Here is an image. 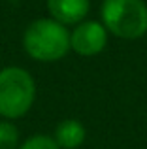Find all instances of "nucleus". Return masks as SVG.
Wrapping results in <instances>:
<instances>
[{
	"mask_svg": "<svg viewBox=\"0 0 147 149\" xmlns=\"http://www.w3.org/2000/svg\"><path fill=\"white\" fill-rule=\"evenodd\" d=\"M107 44V30L98 21H81L70 32V49L81 57H94Z\"/></svg>",
	"mask_w": 147,
	"mask_h": 149,
	"instance_id": "4",
	"label": "nucleus"
},
{
	"mask_svg": "<svg viewBox=\"0 0 147 149\" xmlns=\"http://www.w3.org/2000/svg\"><path fill=\"white\" fill-rule=\"evenodd\" d=\"M19 143V132L8 121L0 123V149H17Z\"/></svg>",
	"mask_w": 147,
	"mask_h": 149,
	"instance_id": "7",
	"label": "nucleus"
},
{
	"mask_svg": "<svg viewBox=\"0 0 147 149\" xmlns=\"http://www.w3.org/2000/svg\"><path fill=\"white\" fill-rule=\"evenodd\" d=\"M89 0H47V10L55 21L62 25L81 23L89 13Z\"/></svg>",
	"mask_w": 147,
	"mask_h": 149,
	"instance_id": "5",
	"label": "nucleus"
},
{
	"mask_svg": "<svg viewBox=\"0 0 147 149\" xmlns=\"http://www.w3.org/2000/svg\"><path fill=\"white\" fill-rule=\"evenodd\" d=\"M55 142L60 149H77L85 142V128L79 121L66 119L57 127L55 130Z\"/></svg>",
	"mask_w": 147,
	"mask_h": 149,
	"instance_id": "6",
	"label": "nucleus"
},
{
	"mask_svg": "<svg viewBox=\"0 0 147 149\" xmlns=\"http://www.w3.org/2000/svg\"><path fill=\"white\" fill-rule=\"evenodd\" d=\"M19 149H60V147L55 142V138H49V136H34V138L26 140Z\"/></svg>",
	"mask_w": 147,
	"mask_h": 149,
	"instance_id": "8",
	"label": "nucleus"
},
{
	"mask_svg": "<svg viewBox=\"0 0 147 149\" xmlns=\"http://www.w3.org/2000/svg\"><path fill=\"white\" fill-rule=\"evenodd\" d=\"M102 25L123 40H136L147 32V6L144 0H104Z\"/></svg>",
	"mask_w": 147,
	"mask_h": 149,
	"instance_id": "2",
	"label": "nucleus"
},
{
	"mask_svg": "<svg viewBox=\"0 0 147 149\" xmlns=\"http://www.w3.org/2000/svg\"><path fill=\"white\" fill-rule=\"evenodd\" d=\"M23 47L36 61H59L70 51V32L55 19H36L23 34Z\"/></svg>",
	"mask_w": 147,
	"mask_h": 149,
	"instance_id": "1",
	"label": "nucleus"
},
{
	"mask_svg": "<svg viewBox=\"0 0 147 149\" xmlns=\"http://www.w3.org/2000/svg\"><path fill=\"white\" fill-rule=\"evenodd\" d=\"M36 96V85L26 70L10 66L0 72V115L6 119L23 117Z\"/></svg>",
	"mask_w": 147,
	"mask_h": 149,
	"instance_id": "3",
	"label": "nucleus"
}]
</instances>
